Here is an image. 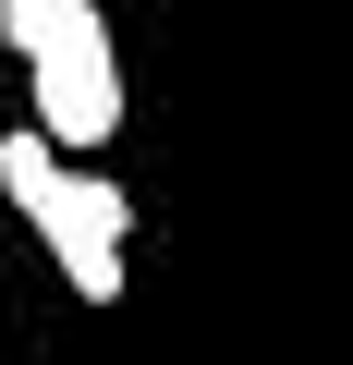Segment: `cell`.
<instances>
[{
    "label": "cell",
    "mask_w": 353,
    "mask_h": 365,
    "mask_svg": "<svg viewBox=\"0 0 353 365\" xmlns=\"http://www.w3.org/2000/svg\"><path fill=\"white\" fill-rule=\"evenodd\" d=\"M0 195H13V220L49 244V268H61L73 304H122V232H134L122 182H98L86 158H61L25 122V134H0Z\"/></svg>",
    "instance_id": "1"
},
{
    "label": "cell",
    "mask_w": 353,
    "mask_h": 365,
    "mask_svg": "<svg viewBox=\"0 0 353 365\" xmlns=\"http://www.w3.org/2000/svg\"><path fill=\"white\" fill-rule=\"evenodd\" d=\"M0 49L37 86V134L61 158H98L122 134V49L98 0H0Z\"/></svg>",
    "instance_id": "2"
}]
</instances>
